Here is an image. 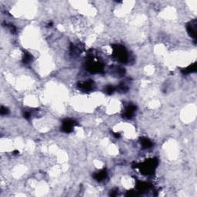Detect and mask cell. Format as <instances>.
<instances>
[{
    "label": "cell",
    "instance_id": "9a60e30c",
    "mask_svg": "<svg viewBox=\"0 0 197 197\" xmlns=\"http://www.w3.org/2000/svg\"><path fill=\"white\" fill-rule=\"evenodd\" d=\"M114 135H115V137H117V138L120 137V135L119 133H114Z\"/></svg>",
    "mask_w": 197,
    "mask_h": 197
},
{
    "label": "cell",
    "instance_id": "ba28073f",
    "mask_svg": "<svg viewBox=\"0 0 197 197\" xmlns=\"http://www.w3.org/2000/svg\"><path fill=\"white\" fill-rule=\"evenodd\" d=\"M93 176L94 178H95V180L98 181V182H101V181L104 180V179L106 178L107 172L105 170V169H102V170H100L98 171V172H95Z\"/></svg>",
    "mask_w": 197,
    "mask_h": 197
},
{
    "label": "cell",
    "instance_id": "7a4b0ae2",
    "mask_svg": "<svg viewBox=\"0 0 197 197\" xmlns=\"http://www.w3.org/2000/svg\"><path fill=\"white\" fill-rule=\"evenodd\" d=\"M112 46H113V54L116 59L122 63H126L129 56L126 48L121 45H114Z\"/></svg>",
    "mask_w": 197,
    "mask_h": 197
},
{
    "label": "cell",
    "instance_id": "6da1fadb",
    "mask_svg": "<svg viewBox=\"0 0 197 197\" xmlns=\"http://www.w3.org/2000/svg\"><path fill=\"white\" fill-rule=\"evenodd\" d=\"M158 165V160L156 159H147L146 162L140 165V171L144 175H150L153 173Z\"/></svg>",
    "mask_w": 197,
    "mask_h": 197
},
{
    "label": "cell",
    "instance_id": "8fae6325",
    "mask_svg": "<svg viewBox=\"0 0 197 197\" xmlns=\"http://www.w3.org/2000/svg\"><path fill=\"white\" fill-rule=\"evenodd\" d=\"M140 143H141L142 146H143L144 148H146V149H147V148H150L152 146H153L152 142L147 138H142Z\"/></svg>",
    "mask_w": 197,
    "mask_h": 197
},
{
    "label": "cell",
    "instance_id": "9c48e42d",
    "mask_svg": "<svg viewBox=\"0 0 197 197\" xmlns=\"http://www.w3.org/2000/svg\"><path fill=\"white\" fill-rule=\"evenodd\" d=\"M137 189L138 192H144V191H146L150 189V185L144 182H138Z\"/></svg>",
    "mask_w": 197,
    "mask_h": 197
},
{
    "label": "cell",
    "instance_id": "4fadbf2b",
    "mask_svg": "<svg viewBox=\"0 0 197 197\" xmlns=\"http://www.w3.org/2000/svg\"><path fill=\"white\" fill-rule=\"evenodd\" d=\"M105 91H106V92L108 94H112V92L115 91V88H114L112 85H109V86H107Z\"/></svg>",
    "mask_w": 197,
    "mask_h": 197
},
{
    "label": "cell",
    "instance_id": "5b68a950",
    "mask_svg": "<svg viewBox=\"0 0 197 197\" xmlns=\"http://www.w3.org/2000/svg\"><path fill=\"white\" fill-rule=\"evenodd\" d=\"M196 26L197 23L195 19L190 21L186 26V30H187L189 36H191L192 38L195 39V40L196 39Z\"/></svg>",
    "mask_w": 197,
    "mask_h": 197
},
{
    "label": "cell",
    "instance_id": "5bb4252c",
    "mask_svg": "<svg viewBox=\"0 0 197 197\" xmlns=\"http://www.w3.org/2000/svg\"><path fill=\"white\" fill-rule=\"evenodd\" d=\"M0 113H1V115H6L9 113V109L5 107L2 106L1 109H0Z\"/></svg>",
    "mask_w": 197,
    "mask_h": 197
},
{
    "label": "cell",
    "instance_id": "30bf717a",
    "mask_svg": "<svg viewBox=\"0 0 197 197\" xmlns=\"http://www.w3.org/2000/svg\"><path fill=\"white\" fill-rule=\"evenodd\" d=\"M196 71V63H193L191 66H188V67L185 68L182 70V72L183 74L191 73V72H195Z\"/></svg>",
    "mask_w": 197,
    "mask_h": 197
},
{
    "label": "cell",
    "instance_id": "52a82bcc",
    "mask_svg": "<svg viewBox=\"0 0 197 197\" xmlns=\"http://www.w3.org/2000/svg\"><path fill=\"white\" fill-rule=\"evenodd\" d=\"M79 89L83 91H89L93 87V82L90 80L86 81V82H83L79 84Z\"/></svg>",
    "mask_w": 197,
    "mask_h": 197
},
{
    "label": "cell",
    "instance_id": "3957f363",
    "mask_svg": "<svg viewBox=\"0 0 197 197\" xmlns=\"http://www.w3.org/2000/svg\"><path fill=\"white\" fill-rule=\"evenodd\" d=\"M77 125L76 121H74L72 119H66L63 120V123H62V127H61V130L64 133H69L72 131L74 126Z\"/></svg>",
    "mask_w": 197,
    "mask_h": 197
},
{
    "label": "cell",
    "instance_id": "8992f818",
    "mask_svg": "<svg viewBox=\"0 0 197 197\" xmlns=\"http://www.w3.org/2000/svg\"><path fill=\"white\" fill-rule=\"evenodd\" d=\"M137 110V107L134 105H129L128 106L126 107L125 110H124V113L123 116L125 118L127 119H131L132 117L134 116L135 112Z\"/></svg>",
    "mask_w": 197,
    "mask_h": 197
},
{
    "label": "cell",
    "instance_id": "277c9868",
    "mask_svg": "<svg viewBox=\"0 0 197 197\" xmlns=\"http://www.w3.org/2000/svg\"><path fill=\"white\" fill-rule=\"evenodd\" d=\"M87 69L91 72H99L102 70V66L98 61H94L91 59L88 61Z\"/></svg>",
    "mask_w": 197,
    "mask_h": 197
},
{
    "label": "cell",
    "instance_id": "7c38bea8",
    "mask_svg": "<svg viewBox=\"0 0 197 197\" xmlns=\"http://www.w3.org/2000/svg\"><path fill=\"white\" fill-rule=\"evenodd\" d=\"M32 59H33V56H32V55L28 53H26L24 54V56H23L22 62L25 63V64H28V63H29L30 62H31Z\"/></svg>",
    "mask_w": 197,
    "mask_h": 197
}]
</instances>
